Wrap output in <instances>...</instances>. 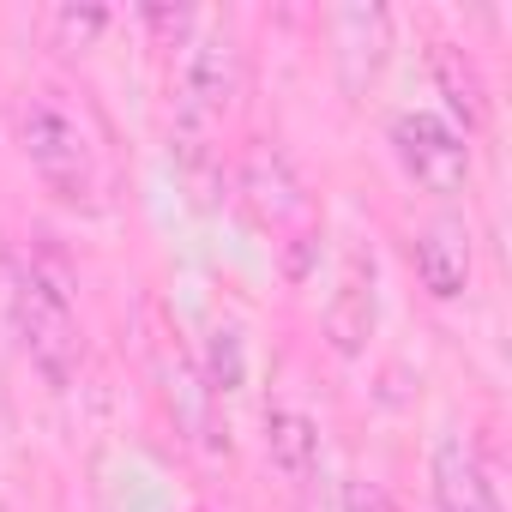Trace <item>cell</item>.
<instances>
[{"label": "cell", "instance_id": "6da1fadb", "mask_svg": "<svg viewBox=\"0 0 512 512\" xmlns=\"http://www.w3.org/2000/svg\"><path fill=\"white\" fill-rule=\"evenodd\" d=\"M13 326H19V344L31 356V368L49 380V386H67L79 374V356H85V338H79V314H73V284L55 260H37L19 290H13Z\"/></svg>", "mask_w": 512, "mask_h": 512}, {"label": "cell", "instance_id": "7a4b0ae2", "mask_svg": "<svg viewBox=\"0 0 512 512\" xmlns=\"http://www.w3.org/2000/svg\"><path fill=\"white\" fill-rule=\"evenodd\" d=\"M235 91H241V49H235L223 31L199 37V43L181 55V73H175V127H181V139L199 145V139L229 115Z\"/></svg>", "mask_w": 512, "mask_h": 512}, {"label": "cell", "instance_id": "3957f363", "mask_svg": "<svg viewBox=\"0 0 512 512\" xmlns=\"http://www.w3.org/2000/svg\"><path fill=\"white\" fill-rule=\"evenodd\" d=\"M19 145H25L31 169H37L61 199H85V193H91V139H85V127H79L61 103H49V97L25 103V115H19Z\"/></svg>", "mask_w": 512, "mask_h": 512}, {"label": "cell", "instance_id": "277c9868", "mask_svg": "<svg viewBox=\"0 0 512 512\" xmlns=\"http://www.w3.org/2000/svg\"><path fill=\"white\" fill-rule=\"evenodd\" d=\"M392 151H398L404 175L416 187H428V193H464V181H470V145H464V133L446 127L428 109H404L392 121Z\"/></svg>", "mask_w": 512, "mask_h": 512}, {"label": "cell", "instance_id": "5b68a950", "mask_svg": "<svg viewBox=\"0 0 512 512\" xmlns=\"http://www.w3.org/2000/svg\"><path fill=\"white\" fill-rule=\"evenodd\" d=\"M332 49H338L344 91L362 97L380 79L386 55H392V19H386V7H338L332 13Z\"/></svg>", "mask_w": 512, "mask_h": 512}, {"label": "cell", "instance_id": "8992f818", "mask_svg": "<svg viewBox=\"0 0 512 512\" xmlns=\"http://www.w3.org/2000/svg\"><path fill=\"white\" fill-rule=\"evenodd\" d=\"M241 199L247 211L260 217L266 229H290L308 217V193H302V175L290 169L284 151H266V145H253L247 163H241Z\"/></svg>", "mask_w": 512, "mask_h": 512}, {"label": "cell", "instance_id": "52a82bcc", "mask_svg": "<svg viewBox=\"0 0 512 512\" xmlns=\"http://www.w3.org/2000/svg\"><path fill=\"white\" fill-rule=\"evenodd\" d=\"M374 320H380V296H374V260H356L344 266V284L326 308V338L338 356H362V344L374 338Z\"/></svg>", "mask_w": 512, "mask_h": 512}, {"label": "cell", "instance_id": "ba28073f", "mask_svg": "<svg viewBox=\"0 0 512 512\" xmlns=\"http://www.w3.org/2000/svg\"><path fill=\"white\" fill-rule=\"evenodd\" d=\"M434 512H500V494H494L482 458L458 434L434 446Z\"/></svg>", "mask_w": 512, "mask_h": 512}, {"label": "cell", "instance_id": "9c48e42d", "mask_svg": "<svg viewBox=\"0 0 512 512\" xmlns=\"http://www.w3.org/2000/svg\"><path fill=\"white\" fill-rule=\"evenodd\" d=\"M416 278H422V290L434 302L464 296V284H470V235L458 223H434V229L416 235Z\"/></svg>", "mask_w": 512, "mask_h": 512}, {"label": "cell", "instance_id": "30bf717a", "mask_svg": "<svg viewBox=\"0 0 512 512\" xmlns=\"http://www.w3.org/2000/svg\"><path fill=\"white\" fill-rule=\"evenodd\" d=\"M266 458L290 476V482H308L320 470V428L314 416L302 410H272L266 416Z\"/></svg>", "mask_w": 512, "mask_h": 512}, {"label": "cell", "instance_id": "8fae6325", "mask_svg": "<svg viewBox=\"0 0 512 512\" xmlns=\"http://www.w3.org/2000/svg\"><path fill=\"white\" fill-rule=\"evenodd\" d=\"M434 79H440L452 115H458L464 127H482V115H488V91H482V73L470 67V55H464L458 43H434Z\"/></svg>", "mask_w": 512, "mask_h": 512}, {"label": "cell", "instance_id": "7c38bea8", "mask_svg": "<svg viewBox=\"0 0 512 512\" xmlns=\"http://www.w3.org/2000/svg\"><path fill=\"white\" fill-rule=\"evenodd\" d=\"M247 380V350L235 332H211V350H205V392H235Z\"/></svg>", "mask_w": 512, "mask_h": 512}, {"label": "cell", "instance_id": "4fadbf2b", "mask_svg": "<svg viewBox=\"0 0 512 512\" xmlns=\"http://www.w3.org/2000/svg\"><path fill=\"white\" fill-rule=\"evenodd\" d=\"M55 25H61V31H67V37L85 49V43H91V37L109 25V13H103V7H61V13H55Z\"/></svg>", "mask_w": 512, "mask_h": 512}, {"label": "cell", "instance_id": "5bb4252c", "mask_svg": "<svg viewBox=\"0 0 512 512\" xmlns=\"http://www.w3.org/2000/svg\"><path fill=\"white\" fill-rule=\"evenodd\" d=\"M344 512H398V506H392V494L380 482H350L344 488Z\"/></svg>", "mask_w": 512, "mask_h": 512}]
</instances>
